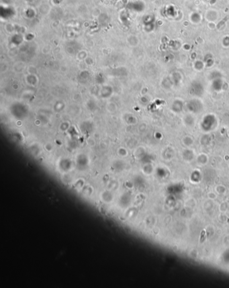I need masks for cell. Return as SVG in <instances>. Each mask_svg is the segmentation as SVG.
Returning a JSON list of instances; mask_svg holds the SVG:
<instances>
[{"label":"cell","instance_id":"6da1fadb","mask_svg":"<svg viewBox=\"0 0 229 288\" xmlns=\"http://www.w3.org/2000/svg\"><path fill=\"white\" fill-rule=\"evenodd\" d=\"M205 238V230H203L202 233H201V236H200V242H203V240Z\"/></svg>","mask_w":229,"mask_h":288}]
</instances>
